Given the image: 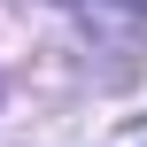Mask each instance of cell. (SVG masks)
<instances>
[]
</instances>
